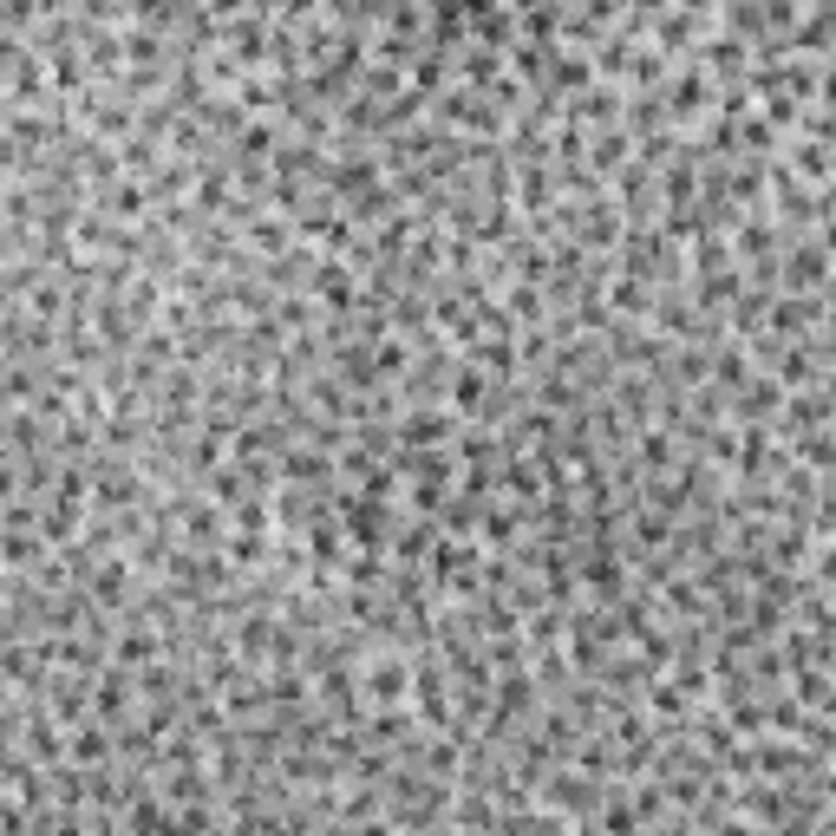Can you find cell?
<instances>
[{"label": "cell", "mask_w": 836, "mask_h": 836, "mask_svg": "<svg viewBox=\"0 0 836 836\" xmlns=\"http://www.w3.org/2000/svg\"><path fill=\"white\" fill-rule=\"evenodd\" d=\"M314 294H327L334 307H353V281H347V268H340V262H321V268H314Z\"/></svg>", "instance_id": "277c9868"}, {"label": "cell", "mask_w": 836, "mask_h": 836, "mask_svg": "<svg viewBox=\"0 0 836 836\" xmlns=\"http://www.w3.org/2000/svg\"><path fill=\"white\" fill-rule=\"evenodd\" d=\"M151 654H157V634H144V627L118 634V660H151Z\"/></svg>", "instance_id": "8992f818"}, {"label": "cell", "mask_w": 836, "mask_h": 836, "mask_svg": "<svg viewBox=\"0 0 836 836\" xmlns=\"http://www.w3.org/2000/svg\"><path fill=\"white\" fill-rule=\"evenodd\" d=\"M451 405H458V412H477V405H484V373L464 366V373L451 379Z\"/></svg>", "instance_id": "5b68a950"}, {"label": "cell", "mask_w": 836, "mask_h": 836, "mask_svg": "<svg viewBox=\"0 0 836 836\" xmlns=\"http://www.w3.org/2000/svg\"><path fill=\"white\" fill-rule=\"evenodd\" d=\"M66 752L79 758V765H98V758H112V732H105V725H79L66 739Z\"/></svg>", "instance_id": "3957f363"}, {"label": "cell", "mask_w": 836, "mask_h": 836, "mask_svg": "<svg viewBox=\"0 0 836 836\" xmlns=\"http://www.w3.org/2000/svg\"><path fill=\"white\" fill-rule=\"evenodd\" d=\"M451 425H458L451 412H412L399 432H405V445H438V438H451Z\"/></svg>", "instance_id": "7a4b0ae2"}, {"label": "cell", "mask_w": 836, "mask_h": 836, "mask_svg": "<svg viewBox=\"0 0 836 836\" xmlns=\"http://www.w3.org/2000/svg\"><path fill=\"white\" fill-rule=\"evenodd\" d=\"M340 516H347V536L360 549H386V497H340Z\"/></svg>", "instance_id": "6da1fadb"}]
</instances>
